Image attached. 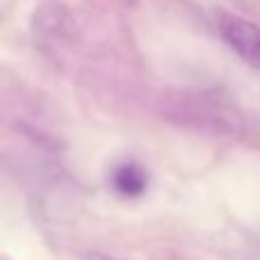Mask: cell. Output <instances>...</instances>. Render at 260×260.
Masks as SVG:
<instances>
[{"instance_id":"obj_1","label":"cell","mask_w":260,"mask_h":260,"mask_svg":"<svg viewBox=\"0 0 260 260\" xmlns=\"http://www.w3.org/2000/svg\"><path fill=\"white\" fill-rule=\"evenodd\" d=\"M221 30L235 53L251 67L260 69V25L238 16H229L221 23Z\"/></svg>"},{"instance_id":"obj_3","label":"cell","mask_w":260,"mask_h":260,"mask_svg":"<svg viewBox=\"0 0 260 260\" xmlns=\"http://www.w3.org/2000/svg\"><path fill=\"white\" fill-rule=\"evenodd\" d=\"M253 110H256V114L260 117V96H256V103H253Z\"/></svg>"},{"instance_id":"obj_2","label":"cell","mask_w":260,"mask_h":260,"mask_svg":"<svg viewBox=\"0 0 260 260\" xmlns=\"http://www.w3.org/2000/svg\"><path fill=\"white\" fill-rule=\"evenodd\" d=\"M112 185L121 197L135 199V197H142L144 194V189H146V185H148V176H146V171L139 165H135V162H123V165H119L117 169H114Z\"/></svg>"},{"instance_id":"obj_4","label":"cell","mask_w":260,"mask_h":260,"mask_svg":"<svg viewBox=\"0 0 260 260\" xmlns=\"http://www.w3.org/2000/svg\"><path fill=\"white\" fill-rule=\"evenodd\" d=\"M91 260H105V258H99V256H94V258H91Z\"/></svg>"}]
</instances>
